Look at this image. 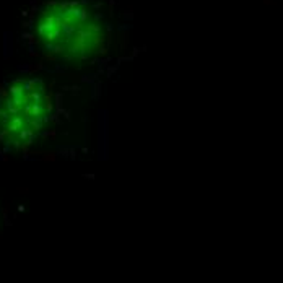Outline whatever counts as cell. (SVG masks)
I'll return each instance as SVG.
<instances>
[{"label": "cell", "instance_id": "obj_1", "mask_svg": "<svg viewBox=\"0 0 283 283\" xmlns=\"http://www.w3.org/2000/svg\"><path fill=\"white\" fill-rule=\"evenodd\" d=\"M34 37L42 52L70 62L93 59L107 41L103 21L77 2L46 5L34 21Z\"/></svg>", "mask_w": 283, "mask_h": 283}, {"label": "cell", "instance_id": "obj_2", "mask_svg": "<svg viewBox=\"0 0 283 283\" xmlns=\"http://www.w3.org/2000/svg\"><path fill=\"white\" fill-rule=\"evenodd\" d=\"M51 116V103L42 82L13 80L0 94V137L23 147L42 132Z\"/></svg>", "mask_w": 283, "mask_h": 283}]
</instances>
